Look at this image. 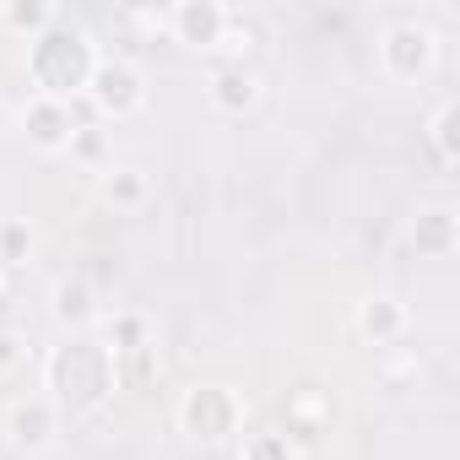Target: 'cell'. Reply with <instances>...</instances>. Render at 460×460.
<instances>
[{
	"label": "cell",
	"mask_w": 460,
	"mask_h": 460,
	"mask_svg": "<svg viewBox=\"0 0 460 460\" xmlns=\"http://www.w3.org/2000/svg\"><path fill=\"white\" fill-rule=\"evenodd\" d=\"M28 82L39 87V98H55V103H71V98H82L87 93V82H93V66H98V49H93V39L76 28V22H66L60 12H55V22L39 33V39H28Z\"/></svg>",
	"instance_id": "6da1fadb"
},
{
	"label": "cell",
	"mask_w": 460,
	"mask_h": 460,
	"mask_svg": "<svg viewBox=\"0 0 460 460\" xmlns=\"http://www.w3.org/2000/svg\"><path fill=\"white\" fill-rule=\"evenodd\" d=\"M114 374H119V368H114V352H109L103 341L71 336L66 347L49 352V363H44V390H49L55 411H93V406L109 401Z\"/></svg>",
	"instance_id": "7a4b0ae2"
},
{
	"label": "cell",
	"mask_w": 460,
	"mask_h": 460,
	"mask_svg": "<svg viewBox=\"0 0 460 460\" xmlns=\"http://www.w3.org/2000/svg\"><path fill=\"white\" fill-rule=\"evenodd\" d=\"M239 422H244V401L227 385H195L179 401V428L195 444H227V438L239 433Z\"/></svg>",
	"instance_id": "3957f363"
},
{
	"label": "cell",
	"mask_w": 460,
	"mask_h": 460,
	"mask_svg": "<svg viewBox=\"0 0 460 460\" xmlns=\"http://www.w3.org/2000/svg\"><path fill=\"white\" fill-rule=\"evenodd\" d=\"M433 55H438V39H433V28L417 22V17L390 22L385 39H379V71H385L390 82H422L428 66H433Z\"/></svg>",
	"instance_id": "277c9868"
},
{
	"label": "cell",
	"mask_w": 460,
	"mask_h": 460,
	"mask_svg": "<svg viewBox=\"0 0 460 460\" xmlns=\"http://www.w3.org/2000/svg\"><path fill=\"white\" fill-rule=\"evenodd\" d=\"M87 98H93L98 114H114L119 119V114H136L146 103V82L125 60H98L93 66V82H87Z\"/></svg>",
	"instance_id": "5b68a950"
},
{
	"label": "cell",
	"mask_w": 460,
	"mask_h": 460,
	"mask_svg": "<svg viewBox=\"0 0 460 460\" xmlns=\"http://www.w3.org/2000/svg\"><path fill=\"white\" fill-rule=\"evenodd\" d=\"M55 422H60V411H55L49 395H22L6 411V438H12L17 455H44L55 444Z\"/></svg>",
	"instance_id": "8992f818"
},
{
	"label": "cell",
	"mask_w": 460,
	"mask_h": 460,
	"mask_svg": "<svg viewBox=\"0 0 460 460\" xmlns=\"http://www.w3.org/2000/svg\"><path fill=\"white\" fill-rule=\"evenodd\" d=\"M227 17L234 12H227L222 0H179L168 12V33L179 44H190V49H217L222 33H227Z\"/></svg>",
	"instance_id": "52a82bcc"
},
{
	"label": "cell",
	"mask_w": 460,
	"mask_h": 460,
	"mask_svg": "<svg viewBox=\"0 0 460 460\" xmlns=\"http://www.w3.org/2000/svg\"><path fill=\"white\" fill-rule=\"evenodd\" d=\"M22 130H28V141H33L39 152H66L71 136H76L71 109L55 103V98H39V93H33V103L22 109Z\"/></svg>",
	"instance_id": "ba28073f"
},
{
	"label": "cell",
	"mask_w": 460,
	"mask_h": 460,
	"mask_svg": "<svg viewBox=\"0 0 460 460\" xmlns=\"http://www.w3.org/2000/svg\"><path fill=\"white\" fill-rule=\"evenodd\" d=\"M49 314H55V325H60V331L87 336V331H93V320H98V298H93V288H87L82 277H60V282L49 288Z\"/></svg>",
	"instance_id": "9c48e42d"
},
{
	"label": "cell",
	"mask_w": 460,
	"mask_h": 460,
	"mask_svg": "<svg viewBox=\"0 0 460 460\" xmlns=\"http://www.w3.org/2000/svg\"><path fill=\"white\" fill-rule=\"evenodd\" d=\"M211 103L222 109V114H250L255 103H261V76L244 66V60H227V66H217L211 71Z\"/></svg>",
	"instance_id": "30bf717a"
},
{
	"label": "cell",
	"mask_w": 460,
	"mask_h": 460,
	"mask_svg": "<svg viewBox=\"0 0 460 460\" xmlns=\"http://www.w3.org/2000/svg\"><path fill=\"white\" fill-rule=\"evenodd\" d=\"M325 428H331V401H325L314 385H298V390L288 395V428H282V438L298 449V444H314Z\"/></svg>",
	"instance_id": "8fae6325"
},
{
	"label": "cell",
	"mask_w": 460,
	"mask_h": 460,
	"mask_svg": "<svg viewBox=\"0 0 460 460\" xmlns=\"http://www.w3.org/2000/svg\"><path fill=\"white\" fill-rule=\"evenodd\" d=\"M352 325H358V336H363L368 347H390V341L406 331V309H401L395 298H363L358 314H352Z\"/></svg>",
	"instance_id": "7c38bea8"
},
{
	"label": "cell",
	"mask_w": 460,
	"mask_h": 460,
	"mask_svg": "<svg viewBox=\"0 0 460 460\" xmlns=\"http://www.w3.org/2000/svg\"><path fill=\"white\" fill-rule=\"evenodd\" d=\"M406 239H411L417 255H433V261L449 255L455 239H460V234H455V211H449V206H428V211H417V222H411V234H406Z\"/></svg>",
	"instance_id": "4fadbf2b"
},
{
	"label": "cell",
	"mask_w": 460,
	"mask_h": 460,
	"mask_svg": "<svg viewBox=\"0 0 460 460\" xmlns=\"http://www.w3.org/2000/svg\"><path fill=\"white\" fill-rule=\"evenodd\" d=\"M103 200H109L114 211L146 206V173H141V168H109V173H103Z\"/></svg>",
	"instance_id": "5bb4252c"
},
{
	"label": "cell",
	"mask_w": 460,
	"mask_h": 460,
	"mask_svg": "<svg viewBox=\"0 0 460 460\" xmlns=\"http://www.w3.org/2000/svg\"><path fill=\"white\" fill-rule=\"evenodd\" d=\"M49 22H55V6H44V0H6L0 6V28H12L22 39H39Z\"/></svg>",
	"instance_id": "9a60e30c"
},
{
	"label": "cell",
	"mask_w": 460,
	"mask_h": 460,
	"mask_svg": "<svg viewBox=\"0 0 460 460\" xmlns=\"http://www.w3.org/2000/svg\"><path fill=\"white\" fill-rule=\"evenodd\" d=\"M103 347L114 352V363L130 358V352H146V347H152V325H146L141 314H119V320L109 325V341H103Z\"/></svg>",
	"instance_id": "2e32d148"
},
{
	"label": "cell",
	"mask_w": 460,
	"mask_h": 460,
	"mask_svg": "<svg viewBox=\"0 0 460 460\" xmlns=\"http://www.w3.org/2000/svg\"><path fill=\"white\" fill-rule=\"evenodd\" d=\"M239 460H298V449L282 438V428H261V433H244Z\"/></svg>",
	"instance_id": "e0dca14e"
},
{
	"label": "cell",
	"mask_w": 460,
	"mask_h": 460,
	"mask_svg": "<svg viewBox=\"0 0 460 460\" xmlns=\"http://www.w3.org/2000/svg\"><path fill=\"white\" fill-rule=\"evenodd\" d=\"M28 255H33V227L17 222V217H12V222H0V266H12V271H17Z\"/></svg>",
	"instance_id": "ac0fdd59"
},
{
	"label": "cell",
	"mask_w": 460,
	"mask_h": 460,
	"mask_svg": "<svg viewBox=\"0 0 460 460\" xmlns=\"http://www.w3.org/2000/svg\"><path fill=\"white\" fill-rule=\"evenodd\" d=\"M428 136H433V152H438V163H444V168H455V98H444V103L433 109V119H428Z\"/></svg>",
	"instance_id": "d6986e66"
},
{
	"label": "cell",
	"mask_w": 460,
	"mask_h": 460,
	"mask_svg": "<svg viewBox=\"0 0 460 460\" xmlns=\"http://www.w3.org/2000/svg\"><path fill=\"white\" fill-rule=\"evenodd\" d=\"M66 152H71L76 163H103V130H98V125H93V130H76Z\"/></svg>",
	"instance_id": "ffe728a7"
},
{
	"label": "cell",
	"mask_w": 460,
	"mask_h": 460,
	"mask_svg": "<svg viewBox=\"0 0 460 460\" xmlns=\"http://www.w3.org/2000/svg\"><path fill=\"white\" fill-rule=\"evenodd\" d=\"M250 44H255V28L239 22V17H227V33H222L217 49H227V55H250Z\"/></svg>",
	"instance_id": "44dd1931"
},
{
	"label": "cell",
	"mask_w": 460,
	"mask_h": 460,
	"mask_svg": "<svg viewBox=\"0 0 460 460\" xmlns=\"http://www.w3.org/2000/svg\"><path fill=\"white\" fill-rule=\"evenodd\" d=\"M22 358H28V341L17 331H0V374H12Z\"/></svg>",
	"instance_id": "7402d4cb"
},
{
	"label": "cell",
	"mask_w": 460,
	"mask_h": 460,
	"mask_svg": "<svg viewBox=\"0 0 460 460\" xmlns=\"http://www.w3.org/2000/svg\"><path fill=\"white\" fill-rule=\"evenodd\" d=\"M6 288H12V266H0V298H6Z\"/></svg>",
	"instance_id": "603a6c76"
},
{
	"label": "cell",
	"mask_w": 460,
	"mask_h": 460,
	"mask_svg": "<svg viewBox=\"0 0 460 460\" xmlns=\"http://www.w3.org/2000/svg\"><path fill=\"white\" fill-rule=\"evenodd\" d=\"M0 125H6V103H0Z\"/></svg>",
	"instance_id": "cb8c5ba5"
}]
</instances>
